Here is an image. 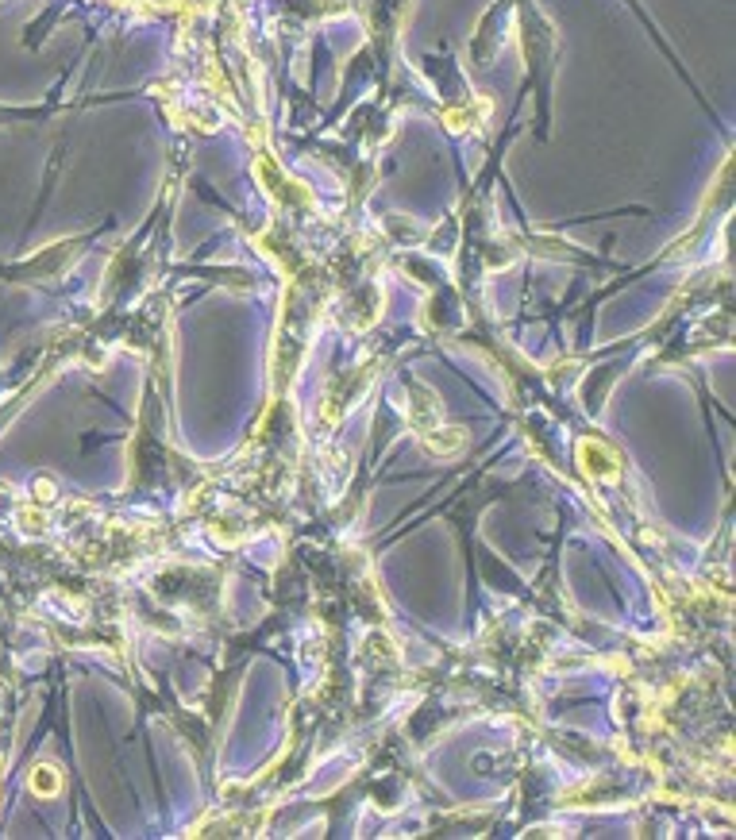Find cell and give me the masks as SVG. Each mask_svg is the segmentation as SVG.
I'll return each mask as SVG.
<instances>
[{"mask_svg": "<svg viewBox=\"0 0 736 840\" xmlns=\"http://www.w3.org/2000/svg\"><path fill=\"white\" fill-rule=\"evenodd\" d=\"M31 790H35V794H54V790H58V771H54V767H39L31 775Z\"/></svg>", "mask_w": 736, "mask_h": 840, "instance_id": "cell-1", "label": "cell"}, {"mask_svg": "<svg viewBox=\"0 0 736 840\" xmlns=\"http://www.w3.org/2000/svg\"><path fill=\"white\" fill-rule=\"evenodd\" d=\"M586 466H590V471H598V474H609V459L601 451H590V447H586Z\"/></svg>", "mask_w": 736, "mask_h": 840, "instance_id": "cell-2", "label": "cell"}]
</instances>
